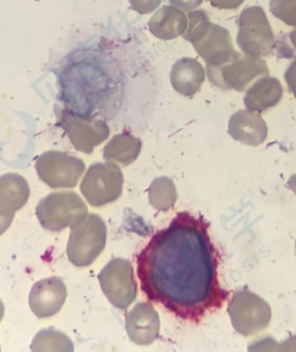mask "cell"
Listing matches in <instances>:
<instances>
[{"label":"cell","mask_w":296,"mask_h":352,"mask_svg":"<svg viewBox=\"0 0 296 352\" xmlns=\"http://www.w3.org/2000/svg\"><path fill=\"white\" fill-rule=\"evenodd\" d=\"M203 215L178 212L136 256L137 276L149 301L181 320L199 324L229 296L221 287V255Z\"/></svg>","instance_id":"1"},{"label":"cell","mask_w":296,"mask_h":352,"mask_svg":"<svg viewBox=\"0 0 296 352\" xmlns=\"http://www.w3.org/2000/svg\"><path fill=\"white\" fill-rule=\"evenodd\" d=\"M188 28L185 41L194 46L195 52L206 63V65L218 66L227 56L228 36L224 29L209 22L204 10L188 12Z\"/></svg>","instance_id":"2"},{"label":"cell","mask_w":296,"mask_h":352,"mask_svg":"<svg viewBox=\"0 0 296 352\" xmlns=\"http://www.w3.org/2000/svg\"><path fill=\"white\" fill-rule=\"evenodd\" d=\"M36 215L46 230L60 232L84 221L88 208L74 191L53 192L39 201Z\"/></svg>","instance_id":"3"},{"label":"cell","mask_w":296,"mask_h":352,"mask_svg":"<svg viewBox=\"0 0 296 352\" xmlns=\"http://www.w3.org/2000/svg\"><path fill=\"white\" fill-rule=\"evenodd\" d=\"M107 227L99 215L89 214L81 223L71 228L67 256L76 267H89L104 250Z\"/></svg>","instance_id":"4"},{"label":"cell","mask_w":296,"mask_h":352,"mask_svg":"<svg viewBox=\"0 0 296 352\" xmlns=\"http://www.w3.org/2000/svg\"><path fill=\"white\" fill-rule=\"evenodd\" d=\"M122 171L115 162H96L91 164L80 185L83 197L93 207H102L122 197Z\"/></svg>","instance_id":"5"},{"label":"cell","mask_w":296,"mask_h":352,"mask_svg":"<svg viewBox=\"0 0 296 352\" xmlns=\"http://www.w3.org/2000/svg\"><path fill=\"white\" fill-rule=\"evenodd\" d=\"M232 327L242 336L249 337L267 328L271 308L264 298L249 290L235 292L227 308Z\"/></svg>","instance_id":"6"},{"label":"cell","mask_w":296,"mask_h":352,"mask_svg":"<svg viewBox=\"0 0 296 352\" xmlns=\"http://www.w3.org/2000/svg\"><path fill=\"white\" fill-rule=\"evenodd\" d=\"M58 120L73 147L84 154H92L95 148L107 140L111 135V129L102 119L79 115L71 109H60Z\"/></svg>","instance_id":"7"},{"label":"cell","mask_w":296,"mask_h":352,"mask_svg":"<svg viewBox=\"0 0 296 352\" xmlns=\"http://www.w3.org/2000/svg\"><path fill=\"white\" fill-rule=\"evenodd\" d=\"M36 174L40 180L53 189L72 188L84 174V162L67 152L49 151L36 159Z\"/></svg>","instance_id":"8"},{"label":"cell","mask_w":296,"mask_h":352,"mask_svg":"<svg viewBox=\"0 0 296 352\" xmlns=\"http://www.w3.org/2000/svg\"><path fill=\"white\" fill-rule=\"evenodd\" d=\"M98 280L109 301L122 310L130 307L137 296L134 267L125 258H113L100 272Z\"/></svg>","instance_id":"9"},{"label":"cell","mask_w":296,"mask_h":352,"mask_svg":"<svg viewBox=\"0 0 296 352\" xmlns=\"http://www.w3.org/2000/svg\"><path fill=\"white\" fill-rule=\"evenodd\" d=\"M30 187L23 176L14 173L0 176V236L12 225L16 211L27 204Z\"/></svg>","instance_id":"10"},{"label":"cell","mask_w":296,"mask_h":352,"mask_svg":"<svg viewBox=\"0 0 296 352\" xmlns=\"http://www.w3.org/2000/svg\"><path fill=\"white\" fill-rule=\"evenodd\" d=\"M67 298V288L59 277H49L36 282L30 292L29 305L38 318L54 316L61 310Z\"/></svg>","instance_id":"11"},{"label":"cell","mask_w":296,"mask_h":352,"mask_svg":"<svg viewBox=\"0 0 296 352\" xmlns=\"http://www.w3.org/2000/svg\"><path fill=\"white\" fill-rule=\"evenodd\" d=\"M126 331L135 344L148 345L157 340L161 330V320L158 312L152 305L139 302L126 312Z\"/></svg>","instance_id":"12"},{"label":"cell","mask_w":296,"mask_h":352,"mask_svg":"<svg viewBox=\"0 0 296 352\" xmlns=\"http://www.w3.org/2000/svg\"><path fill=\"white\" fill-rule=\"evenodd\" d=\"M205 80V69L197 59L184 56L172 65L170 72L172 87L185 98L197 94Z\"/></svg>","instance_id":"13"},{"label":"cell","mask_w":296,"mask_h":352,"mask_svg":"<svg viewBox=\"0 0 296 352\" xmlns=\"http://www.w3.org/2000/svg\"><path fill=\"white\" fill-rule=\"evenodd\" d=\"M187 28V16L172 6H163L148 22V29L152 34L165 41L184 35Z\"/></svg>","instance_id":"14"},{"label":"cell","mask_w":296,"mask_h":352,"mask_svg":"<svg viewBox=\"0 0 296 352\" xmlns=\"http://www.w3.org/2000/svg\"><path fill=\"white\" fill-rule=\"evenodd\" d=\"M142 148L141 139L128 132L117 134L109 141L103 148V159L124 167L137 160Z\"/></svg>","instance_id":"15"},{"label":"cell","mask_w":296,"mask_h":352,"mask_svg":"<svg viewBox=\"0 0 296 352\" xmlns=\"http://www.w3.org/2000/svg\"><path fill=\"white\" fill-rule=\"evenodd\" d=\"M148 197L150 204L157 210L166 211L172 208L177 201L174 182L166 176L155 179L148 188Z\"/></svg>","instance_id":"16"},{"label":"cell","mask_w":296,"mask_h":352,"mask_svg":"<svg viewBox=\"0 0 296 352\" xmlns=\"http://www.w3.org/2000/svg\"><path fill=\"white\" fill-rule=\"evenodd\" d=\"M32 351H73L74 344L62 332L49 328L41 330L33 338Z\"/></svg>","instance_id":"17"},{"label":"cell","mask_w":296,"mask_h":352,"mask_svg":"<svg viewBox=\"0 0 296 352\" xmlns=\"http://www.w3.org/2000/svg\"><path fill=\"white\" fill-rule=\"evenodd\" d=\"M134 11L141 15L150 14L159 8L162 0H128Z\"/></svg>","instance_id":"18"},{"label":"cell","mask_w":296,"mask_h":352,"mask_svg":"<svg viewBox=\"0 0 296 352\" xmlns=\"http://www.w3.org/2000/svg\"><path fill=\"white\" fill-rule=\"evenodd\" d=\"M168 1L172 6L183 12H192L199 8L204 0H168Z\"/></svg>","instance_id":"19"},{"label":"cell","mask_w":296,"mask_h":352,"mask_svg":"<svg viewBox=\"0 0 296 352\" xmlns=\"http://www.w3.org/2000/svg\"><path fill=\"white\" fill-rule=\"evenodd\" d=\"M212 6L216 8H229L234 4V0H209Z\"/></svg>","instance_id":"20"},{"label":"cell","mask_w":296,"mask_h":352,"mask_svg":"<svg viewBox=\"0 0 296 352\" xmlns=\"http://www.w3.org/2000/svg\"><path fill=\"white\" fill-rule=\"evenodd\" d=\"M288 187L296 195V176H294V177H292L291 180H289Z\"/></svg>","instance_id":"21"},{"label":"cell","mask_w":296,"mask_h":352,"mask_svg":"<svg viewBox=\"0 0 296 352\" xmlns=\"http://www.w3.org/2000/svg\"><path fill=\"white\" fill-rule=\"evenodd\" d=\"M4 314H5L4 304H3V302L1 300H0V323H1L3 317H4ZM0 351H1V350H0Z\"/></svg>","instance_id":"22"},{"label":"cell","mask_w":296,"mask_h":352,"mask_svg":"<svg viewBox=\"0 0 296 352\" xmlns=\"http://www.w3.org/2000/svg\"><path fill=\"white\" fill-rule=\"evenodd\" d=\"M295 251H296V241H295Z\"/></svg>","instance_id":"23"}]
</instances>
